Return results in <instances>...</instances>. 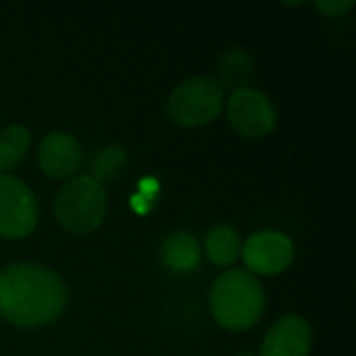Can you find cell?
Returning a JSON list of instances; mask_svg holds the SVG:
<instances>
[{
    "mask_svg": "<svg viewBox=\"0 0 356 356\" xmlns=\"http://www.w3.org/2000/svg\"><path fill=\"white\" fill-rule=\"evenodd\" d=\"M67 307V288L48 267L15 263L0 271V315L19 327L54 321Z\"/></svg>",
    "mask_w": 356,
    "mask_h": 356,
    "instance_id": "1",
    "label": "cell"
},
{
    "mask_svg": "<svg viewBox=\"0 0 356 356\" xmlns=\"http://www.w3.org/2000/svg\"><path fill=\"white\" fill-rule=\"evenodd\" d=\"M209 307L221 327L250 330L265 313V292L248 271H225L211 288Z\"/></svg>",
    "mask_w": 356,
    "mask_h": 356,
    "instance_id": "2",
    "label": "cell"
},
{
    "mask_svg": "<svg viewBox=\"0 0 356 356\" xmlns=\"http://www.w3.org/2000/svg\"><path fill=\"white\" fill-rule=\"evenodd\" d=\"M56 221L71 234H90L106 215V190L90 175L73 177L60 186L54 198Z\"/></svg>",
    "mask_w": 356,
    "mask_h": 356,
    "instance_id": "3",
    "label": "cell"
},
{
    "mask_svg": "<svg viewBox=\"0 0 356 356\" xmlns=\"http://www.w3.org/2000/svg\"><path fill=\"white\" fill-rule=\"evenodd\" d=\"M223 108V90L211 77H190L181 81L167 100V115L181 127H200L219 117Z\"/></svg>",
    "mask_w": 356,
    "mask_h": 356,
    "instance_id": "4",
    "label": "cell"
},
{
    "mask_svg": "<svg viewBox=\"0 0 356 356\" xmlns=\"http://www.w3.org/2000/svg\"><path fill=\"white\" fill-rule=\"evenodd\" d=\"M35 223L38 202L33 192L17 177L0 173V238H25Z\"/></svg>",
    "mask_w": 356,
    "mask_h": 356,
    "instance_id": "5",
    "label": "cell"
},
{
    "mask_svg": "<svg viewBox=\"0 0 356 356\" xmlns=\"http://www.w3.org/2000/svg\"><path fill=\"white\" fill-rule=\"evenodd\" d=\"M227 117L234 129L244 138H265L277 123V113L271 98L248 86L234 92L227 102Z\"/></svg>",
    "mask_w": 356,
    "mask_h": 356,
    "instance_id": "6",
    "label": "cell"
},
{
    "mask_svg": "<svg viewBox=\"0 0 356 356\" xmlns=\"http://www.w3.org/2000/svg\"><path fill=\"white\" fill-rule=\"evenodd\" d=\"M240 252L250 271L259 275H277L292 265L294 242L282 232L265 229L252 234Z\"/></svg>",
    "mask_w": 356,
    "mask_h": 356,
    "instance_id": "7",
    "label": "cell"
},
{
    "mask_svg": "<svg viewBox=\"0 0 356 356\" xmlns=\"http://www.w3.org/2000/svg\"><path fill=\"white\" fill-rule=\"evenodd\" d=\"M313 344L311 325L298 315L277 319L263 340L259 356H309Z\"/></svg>",
    "mask_w": 356,
    "mask_h": 356,
    "instance_id": "8",
    "label": "cell"
},
{
    "mask_svg": "<svg viewBox=\"0 0 356 356\" xmlns=\"http://www.w3.org/2000/svg\"><path fill=\"white\" fill-rule=\"evenodd\" d=\"M83 161V148L81 144L63 131L48 134L38 150V163L42 171L54 179L71 177Z\"/></svg>",
    "mask_w": 356,
    "mask_h": 356,
    "instance_id": "9",
    "label": "cell"
},
{
    "mask_svg": "<svg viewBox=\"0 0 356 356\" xmlns=\"http://www.w3.org/2000/svg\"><path fill=\"white\" fill-rule=\"evenodd\" d=\"M159 257L167 269L175 273H190L200 265V244L188 232H173L161 244Z\"/></svg>",
    "mask_w": 356,
    "mask_h": 356,
    "instance_id": "10",
    "label": "cell"
},
{
    "mask_svg": "<svg viewBox=\"0 0 356 356\" xmlns=\"http://www.w3.org/2000/svg\"><path fill=\"white\" fill-rule=\"evenodd\" d=\"M252 73H254L252 56L242 48H232L219 58V65H217L219 81L217 83L221 86V90L238 92V90L246 88Z\"/></svg>",
    "mask_w": 356,
    "mask_h": 356,
    "instance_id": "11",
    "label": "cell"
},
{
    "mask_svg": "<svg viewBox=\"0 0 356 356\" xmlns=\"http://www.w3.org/2000/svg\"><path fill=\"white\" fill-rule=\"evenodd\" d=\"M242 250L240 234L232 225H217L207 234V257L217 267H229Z\"/></svg>",
    "mask_w": 356,
    "mask_h": 356,
    "instance_id": "12",
    "label": "cell"
},
{
    "mask_svg": "<svg viewBox=\"0 0 356 356\" xmlns=\"http://www.w3.org/2000/svg\"><path fill=\"white\" fill-rule=\"evenodd\" d=\"M31 134L23 125H10L0 131V171L15 169L27 154Z\"/></svg>",
    "mask_w": 356,
    "mask_h": 356,
    "instance_id": "13",
    "label": "cell"
},
{
    "mask_svg": "<svg viewBox=\"0 0 356 356\" xmlns=\"http://www.w3.org/2000/svg\"><path fill=\"white\" fill-rule=\"evenodd\" d=\"M127 165V152L123 146L119 144H111L100 148L94 159H92V179H96L98 184H106L113 181Z\"/></svg>",
    "mask_w": 356,
    "mask_h": 356,
    "instance_id": "14",
    "label": "cell"
},
{
    "mask_svg": "<svg viewBox=\"0 0 356 356\" xmlns=\"http://www.w3.org/2000/svg\"><path fill=\"white\" fill-rule=\"evenodd\" d=\"M315 6L327 17H338V15L348 13L355 6V2L353 0H323V2H317Z\"/></svg>",
    "mask_w": 356,
    "mask_h": 356,
    "instance_id": "15",
    "label": "cell"
},
{
    "mask_svg": "<svg viewBox=\"0 0 356 356\" xmlns=\"http://www.w3.org/2000/svg\"><path fill=\"white\" fill-rule=\"evenodd\" d=\"M240 356H259V355H254V353H242Z\"/></svg>",
    "mask_w": 356,
    "mask_h": 356,
    "instance_id": "16",
    "label": "cell"
}]
</instances>
